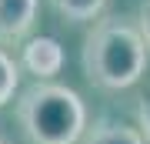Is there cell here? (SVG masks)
I'll use <instances>...</instances> for the list:
<instances>
[{
	"mask_svg": "<svg viewBox=\"0 0 150 144\" xmlns=\"http://www.w3.org/2000/svg\"><path fill=\"white\" fill-rule=\"evenodd\" d=\"M80 64L90 84L103 91H123L134 87L147 74L150 64V37L130 17L107 14L97 17L83 37Z\"/></svg>",
	"mask_w": 150,
	"mask_h": 144,
	"instance_id": "6da1fadb",
	"label": "cell"
},
{
	"mask_svg": "<svg viewBox=\"0 0 150 144\" xmlns=\"http://www.w3.org/2000/svg\"><path fill=\"white\" fill-rule=\"evenodd\" d=\"M17 121L30 144H77L87 131V104L67 84L37 80L17 101Z\"/></svg>",
	"mask_w": 150,
	"mask_h": 144,
	"instance_id": "7a4b0ae2",
	"label": "cell"
},
{
	"mask_svg": "<svg viewBox=\"0 0 150 144\" xmlns=\"http://www.w3.org/2000/svg\"><path fill=\"white\" fill-rule=\"evenodd\" d=\"M40 14V0H0V44L13 47L30 37Z\"/></svg>",
	"mask_w": 150,
	"mask_h": 144,
	"instance_id": "3957f363",
	"label": "cell"
},
{
	"mask_svg": "<svg viewBox=\"0 0 150 144\" xmlns=\"http://www.w3.org/2000/svg\"><path fill=\"white\" fill-rule=\"evenodd\" d=\"M20 64L37 80H50L54 74H60V67H64V47H60V40H54V37H30V40H23Z\"/></svg>",
	"mask_w": 150,
	"mask_h": 144,
	"instance_id": "277c9868",
	"label": "cell"
},
{
	"mask_svg": "<svg viewBox=\"0 0 150 144\" xmlns=\"http://www.w3.org/2000/svg\"><path fill=\"white\" fill-rule=\"evenodd\" d=\"M83 144H147V141L140 138L137 128H127L120 121H100L93 124V131L87 134Z\"/></svg>",
	"mask_w": 150,
	"mask_h": 144,
	"instance_id": "5b68a950",
	"label": "cell"
},
{
	"mask_svg": "<svg viewBox=\"0 0 150 144\" xmlns=\"http://www.w3.org/2000/svg\"><path fill=\"white\" fill-rule=\"evenodd\" d=\"M57 14L67 17L70 24H93L97 17L103 14L107 0H54Z\"/></svg>",
	"mask_w": 150,
	"mask_h": 144,
	"instance_id": "8992f818",
	"label": "cell"
},
{
	"mask_svg": "<svg viewBox=\"0 0 150 144\" xmlns=\"http://www.w3.org/2000/svg\"><path fill=\"white\" fill-rule=\"evenodd\" d=\"M17 84H20V64H17L10 54L0 47V107L13 97Z\"/></svg>",
	"mask_w": 150,
	"mask_h": 144,
	"instance_id": "52a82bcc",
	"label": "cell"
},
{
	"mask_svg": "<svg viewBox=\"0 0 150 144\" xmlns=\"http://www.w3.org/2000/svg\"><path fill=\"white\" fill-rule=\"evenodd\" d=\"M137 131H140V138L150 144V94H147L144 101H140V107H137Z\"/></svg>",
	"mask_w": 150,
	"mask_h": 144,
	"instance_id": "ba28073f",
	"label": "cell"
},
{
	"mask_svg": "<svg viewBox=\"0 0 150 144\" xmlns=\"http://www.w3.org/2000/svg\"><path fill=\"white\" fill-rule=\"evenodd\" d=\"M140 27H144L147 37H150V4H147V10H144V24H140Z\"/></svg>",
	"mask_w": 150,
	"mask_h": 144,
	"instance_id": "9c48e42d",
	"label": "cell"
},
{
	"mask_svg": "<svg viewBox=\"0 0 150 144\" xmlns=\"http://www.w3.org/2000/svg\"><path fill=\"white\" fill-rule=\"evenodd\" d=\"M0 144H10V141H7V138H4V134H0Z\"/></svg>",
	"mask_w": 150,
	"mask_h": 144,
	"instance_id": "30bf717a",
	"label": "cell"
}]
</instances>
